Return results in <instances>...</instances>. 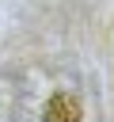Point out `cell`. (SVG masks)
I'll use <instances>...</instances> for the list:
<instances>
[{
  "label": "cell",
  "instance_id": "obj_1",
  "mask_svg": "<svg viewBox=\"0 0 114 122\" xmlns=\"http://www.w3.org/2000/svg\"><path fill=\"white\" fill-rule=\"evenodd\" d=\"M80 99L68 95V92H57L49 103H46V122H80Z\"/></svg>",
  "mask_w": 114,
  "mask_h": 122
}]
</instances>
